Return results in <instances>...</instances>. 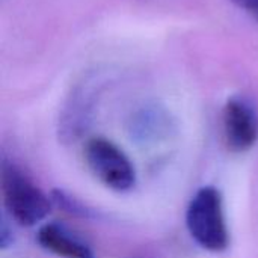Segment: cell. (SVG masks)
<instances>
[{
	"label": "cell",
	"mask_w": 258,
	"mask_h": 258,
	"mask_svg": "<svg viewBox=\"0 0 258 258\" xmlns=\"http://www.w3.org/2000/svg\"><path fill=\"white\" fill-rule=\"evenodd\" d=\"M0 181L5 207L17 224L33 227L48 216L51 204L47 195L20 166L5 157L0 162Z\"/></svg>",
	"instance_id": "obj_1"
},
{
	"label": "cell",
	"mask_w": 258,
	"mask_h": 258,
	"mask_svg": "<svg viewBox=\"0 0 258 258\" xmlns=\"http://www.w3.org/2000/svg\"><path fill=\"white\" fill-rule=\"evenodd\" d=\"M186 225L192 239L204 249L221 252L228 246V228L224 216L222 197L212 186L201 187L186 212Z\"/></svg>",
	"instance_id": "obj_2"
},
{
	"label": "cell",
	"mask_w": 258,
	"mask_h": 258,
	"mask_svg": "<svg viewBox=\"0 0 258 258\" xmlns=\"http://www.w3.org/2000/svg\"><path fill=\"white\" fill-rule=\"evenodd\" d=\"M86 160L91 171L107 187L125 192L135 186V168L125 153L113 142L103 138L89 141L86 145Z\"/></svg>",
	"instance_id": "obj_3"
},
{
	"label": "cell",
	"mask_w": 258,
	"mask_h": 258,
	"mask_svg": "<svg viewBox=\"0 0 258 258\" xmlns=\"http://www.w3.org/2000/svg\"><path fill=\"white\" fill-rule=\"evenodd\" d=\"M227 145L233 151H248L258 139V112L246 97H231L222 115Z\"/></svg>",
	"instance_id": "obj_4"
},
{
	"label": "cell",
	"mask_w": 258,
	"mask_h": 258,
	"mask_svg": "<svg viewBox=\"0 0 258 258\" xmlns=\"http://www.w3.org/2000/svg\"><path fill=\"white\" fill-rule=\"evenodd\" d=\"M38 243L48 252L63 258H95L88 242L59 222L44 224L36 234Z\"/></svg>",
	"instance_id": "obj_5"
},
{
	"label": "cell",
	"mask_w": 258,
	"mask_h": 258,
	"mask_svg": "<svg viewBox=\"0 0 258 258\" xmlns=\"http://www.w3.org/2000/svg\"><path fill=\"white\" fill-rule=\"evenodd\" d=\"M233 2L258 20V0H233Z\"/></svg>",
	"instance_id": "obj_6"
},
{
	"label": "cell",
	"mask_w": 258,
	"mask_h": 258,
	"mask_svg": "<svg viewBox=\"0 0 258 258\" xmlns=\"http://www.w3.org/2000/svg\"><path fill=\"white\" fill-rule=\"evenodd\" d=\"M9 243H12V236L9 233V230L6 228V222L2 221V225H0V245L2 248H8Z\"/></svg>",
	"instance_id": "obj_7"
}]
</instances>
